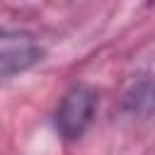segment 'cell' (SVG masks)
<instances>
[{"label": "cell", "instance_id": "cell-2", "mask_svg": "<svg viewBox=\"0 0 155 155\" xmlns=\"http://www.w3.org/2000/svg\"><path fill=\"white\" fill-rule=\"evenodd\" d=\"M44 58L39 39L27 29H0V80L34 68Z\"/></svg>", "mask_w": 155, "mask_h": 155}, {"label": "cell", "instance_id": "cell-1", "mask_svg": "<svg viewBox=\"0 0 155 155\" xmlns=\"http://www.w3.org/2000/svg\"><path fill=\"white\" fill-rule=\"evenodd\" d=\"M97 104H99V97H97V90L80 82V85H73L58 102L56 107V114H53V121H56V131L61 133L63 140H78L85 136V131L90 128L92 119H94V111H97Z\"/></svg>", "mask_w": 155, "mask_h": 155}]
</instances>
